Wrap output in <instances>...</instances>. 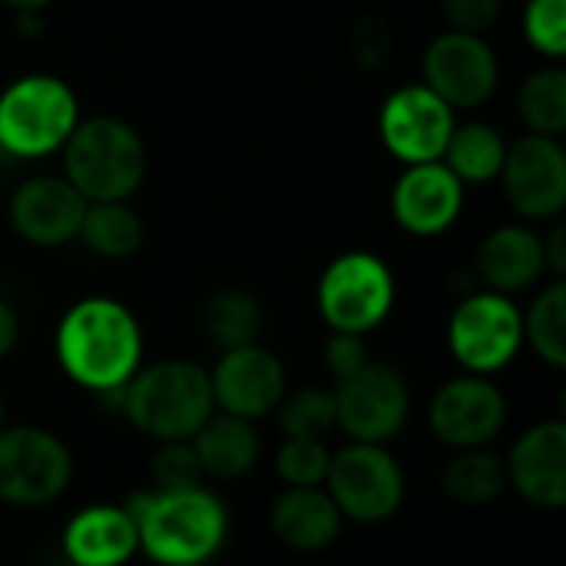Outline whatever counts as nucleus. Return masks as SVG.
Here are the masks:
<instances>
[{
  "instance_id": "f257e3e1",
  "label": "nucleus",
  "mask_w": 566,
  "mask_h": 566,
  "mask_svg": "<svg viewBox=\"0 0 566 566\" xmlns=\"http://www.w3.org/2000/svg\"><path fill=\"white\" fill-rule=\"evenodd\" d=\"M53 352L73 385L103 398L119 391L139 371L143 328L123 302L90 295L70 305L60 318Z\"/></svg>"
},
{
  "instance_id": "f03ea898",
  "label": "nucleus",
  "mask_w": 566,
  "mask_h": 566,
  "mask_svg": "<svg viewBox=\"0 0 566 566\" xmlns=\"http://www.w3.org/2000/svg\"><path fill=\"white\" fill-rule=\"evenodd\" d=\"M139 551L159 566H206L229 537V511L206 484L186 491H136L123 501Z\"/></svg>"
},
{
  "instance_id": "7ed1b4c3",
  "label": "nucleus",
  "mask_w": 566,
  "mask_h": 566,
  "mask_svg": "<svg viewBox=\"0 0 566 566\" xmlns=\"http://www.w3.org/2000/svg\"><path fill=\"white\" fill-rule=\"evenodd\" d=\"M116 401L119 415L156 444L189 441L216 415L209 371L189 358L139 365V371L116 391Z\"/></svg>"
},
{
  "instance_id": "20e7f679",
  "label": "nucleus",
  "mask_w": 566,
  "mask_h": 566,
  "mask_svg": "<svg viewBox=\"0 0 566 566\" xmlns=\"http://www.w3.org/2000/svg\"><path fill=\"white\" fill-rule=\"evenodd\" d=\"M60 153L63 179L86 202H129L149 169L143 136L119 116L80 119Z\"/></svg>"
},
{
  "instance_id": "39448f33",
  "label": "nucleus",
  "mask_w": 566,
  "mask_h": 566,
  "mask_svg": "<svg viewBox=\"0 0 566 566\" xmlns=\"http://www.w3.org/2000/svg\"><path fill=\"white\" fill-rule=\"evenodd\" d=\"M80 123V103L66 80L27 73L0 93V149L17 159L60 153Z\"/></svg>"
},
{
  "instance_id": "423d86ee",
  "label": "nucleus",
  "mask_w": 566,
  "mask_h": 566,
  "mask_svg": "<svg viewBox=\"0 0 566 566\" xmlns=\"http://www.w3.org/2000/svg\"><path fill=\"white\" fill-rule=\"evenodd\" d=\"M395 275L375 252H345L332 259L318 279L315 305L332 332L368 335L395 308Z\"/></svg>"
},
{
  "instance_id": "0eeeda50",
  "label": "nucleus",
  "mask_w": 566,
  "mask_h": 566,
  "mask_svg": "<svg viewBox=\"0 0 566 566\" xmlns=\"http://www.w3.org/2000/svg\"><path fill=\"white\" fill-rule=\"evenodd\" d=\"M325 484L338 514L365 527L391 521L408 494L405 471L388 444L365 441H352L342 451H332Z\"/></svg>"
},
{
  "instance_id": "6e6552de",
  "label": "nucleus",
  "mask_w": 566,
  "mask_h": 566,
  "mask_svg": "<svg viewBox=\"0 0 566 566\" xmlns=\"http://www.w3.org/2000/svg\"><path fill=\"white\" fill-rule=\"evenodd\" d=\"M73 454L46 428L7 424L0 431V501L20 511L46 507L66 494Z\"/></svg>"
},
{
  "instance_id": "1a4fd4ad",
  "label": "nucleus",
  "mask_w": 566,
  "mask_h": 566,
  "mask_svg": "<svg viewBox=\"0 0 566 566\" xmlns=\"http://www.w3.org/2000/svg\"><path fill=\"white\" fill-rule=\"evenodd\" d=\"M448 348L468 375H497L524 348V318L511 295L471 292L448 322Z\"/></svg>"
},
{
  "instance_id": "9d476101",
  "label": "nucleus",
  "mask_w": 566,
  "mask_h": 566,
  "mask_svg": "<svg viewBox=\"0 0 566 566\" xmlns=\"http://www.w3.org/2000/svg\"><path fill=\"white\" fill-rule=\"evenodd\" d=\"M335 428L352 441L391 444L411 418V388L385 361H368L358 375L335 385Z\"/></svg>"
},
{
  "instance_id": "9b49d317",
  "label": "nucleus",
  "mask_w": 566,
  "mask_h": 566,
  "mask_svg": "<svg viewBox=\"0 0 566 566\" xmlns=\"http://www.w3.org/2000/svg\"><path fill=\"white\" fill-rule=\"evenodd\" d=\"M421 83L434 90L454 113L484 106L501 83V60L481 33L444 30L421 60Z\"/></svg>"
},
{
  "instance_id": "f8f14e48",
  "label": "nucleus",
  "mask_w": 566,
  "mask_h": 566,
  "mask_svg": "<svg viewBox=\"0 0 566 566\" xmlns=\"http://www.w3.org/2000/svg\"><path fill=\"white\" fill-rule=\"evenodd\" d=\"M501 186L511 209L527 222H554L566 209V149L557 136L524 133L507 143Z\"/></svg>"
},
{
  "instance_id": "ddd939ff",
  "label": "nucleus",
  "mask_w": 566,
  "mask_h": 566,
  "mask_svg": "<svg viewBox=\"0 0 566 566\" xmlns=\"http://www.w3.org/2000/svg\"><path fill=\"white\" fill-rule=\"evenodd\" d=\"M428 428L451 451L488 448L507 428V398L484 375H458L431 398Z\"/></svg>"
},
{
  "instance_id": "4468645a",
  "label": "nucleus",
  "mask_w": 566,
  "mask_h": 566,
  "mask_svg": "<svg viewBox=\"0 0 566 566\" xmlns=\"http://www.w3.org/2000/svg\"><path fill=\"white\" fill-rule=\"evenodd\" d=\"M458 113L424 83L398 86L378 113V133L385 149L405 166L441 159Z\"/></svg>"
},
{
  "instance_id": "2eb2a0df",
  "label": "nucleus",
  "mask_w": 566,
  "mask_h": 566,
  "mask_svg": "<svg viewBox=\"0 0 566 566\" xmlns=\"http://www.w3.org/2000/svg\"><path fill=\"white\" fill-rule=\"evenodd\" d=\"M216 411L235 415L242 421L269 418L289 391L285 365L275 352L259 342L219 352L216 368L209 371Z\"/></svg>"
},
{
  "instance_id": "dca6fc26",
  "label": "nucleus",
  "mask_w": 566,
  "mask_h": 566,
  "mask_svg": "<svg viewBox=\"0 0 566 566\" xmlns=\"http://www.w3.org/2000/svg\"><path fill=\"white\" fill-rule=\"evenodd\" d=\"M464 209V182L441 163H415L395 179L391 216L395 222L418 239H434L448 232Z\"/></svg>"
},
{
  "instance_id": "f3484780",
  "label": "nucleus",
  "mask_w": 566,
  "mask_h": 566,
  "mask_svg": "<svg viewBox=\"0 0 566 566\" xmlns=\"http://www.w3.org/2000/svg\"><path fill=\"white\" fill-rule=\"evenodd\" d=\"M86 199L63 176H30L10 196V226L13 232L40 249L66 245L80 235Z\"/></svg>"
},
{
  "instance_id": "a211bd4d",
  "label": "nucleus",
  "mask_w": 566,
  "mask_h": 566,
  "mask_svg": "<svg viewBox=\"0 0 566 566\" xmlns=\"http://www.w3.org/2000/svg\"><path fill=\"white\" fill-rule=\"evenodd\" d=\"M507 488H514L527 504L544 511H560L566 504V424L560 418L527 428L511 454Z\"/></svg>"
},
{
  "instance_id": "6ab92c4d",
  "label": "nucleus",
  "mask_w": 566,
  "mask_h": 566,
  "mask_svg": "<svg viewBox=\"0 0 566 566\" xmlns=\"http://www.w3.org/2000/svg\"><path fill=\"white\" fill-rule=\"evenodd\" d=\"M70 566H126L139 554V534L123 504H90L63 527Z\"/></svg>"
},
{
  "instance_id": "aec40b11",
  "label": "nucleus",
  "mask_w": 566,
  "mask_h": 566,
  "mask_svg": "<svg viewBox=\"0 0 566 566\" xmlns=\"http://www.w3.org/2000/svg\"><path fill=\"white\" fill-rule=\"evenodd\" d=\"M474 265L491 292L514 295V292L534 289L547 275L544 239H541V232H534L524 222L497 226L478 245Z\"/></svg>"
},
{
  "instance_id": "412c9836",
  "label": "nucleus",
  "mask_w": 566,
  "mask_h": 566,
  "mask_svg": "<svg viewBox=\"0 0 566 566\" xmlns=\"http://www.w3.org/2000/svg\"><path fill=\"white\" fill-rule=\"evenodd\" d=\"M345 517L325 488H285L269 507V527L279 544L295 554L328 551L342 534Z\"/></svg>"
},
{
  "instance_id": "4be33fe9",
  "label": "nucleus",
  "mask_w": 566,
  "mask_h": 566,
  "mask_svg": "<svg viewBox=\"0 0 566 566\" xmlns=\"http://www.w3.org/2000/svg\"><path fill=\"white\" fill-rule=\"evenodd\" d=\"M189 441L196 448L202 474L216 481H239L262 458V438L255 431V421H242L226 411H216Z\"/></svg>"
},
{
  "instance_id": "5701e85b",
  "label": "nucleus",
  "mask_w": 566,
  "mask_h": 566,
  "mask_svg": "<svg viewBox=\"0 0 566 566\" xmlns=\"http://www.w3.org/2000/svg\"><path fill=\"white\" fill-rule=\"evenodd\" d=\"M199 325L212 348H242L259 342L262 335V305L245 289H219L206 298Z\"/></svg>"
},
{
  "instance_id": "b1692460",
  "label": "nucleus",
  "mask_w": 566,
  "mask_h": 566,
  "mask_svg": "<svg viewBox=\"0 0 566 566\" xmlns=\"http://www.w3.org/2000/svg\"><path fill=\"white\" fill-rule=\"evenodd\" d=\"M441 491L468 507L494 504L507 491V464L491 448L454 451V458L441 471Z\"/></svg>"
},
{
  "instance_id": "393cba45",
  "label": "nucleus",
  "mask_w": 566,
  "mask_h": 566,
  "mask_svg": "<svg viewBox=\"0 0 566 566\" xmlns=\"http://www.w3.org/2000/svg\"><path fill=\"white\" fill-rule=\"evenodd\" d=\"M507 156V139L501 136V129L488 126V123H461L451 129V139L441 153V163L468 186L478 182H491L501 176Z\"/></svg>"
},
{
  "instance_id": "a878e982",
  "label": "nucleus",
  "mask_w": 566,
  "mask_h": 566,
  "mask_svg": "<svg viewBox=\"0 0 566 566\" xmlns=\"http://www.w3.org/2000/svg\"><path fill=\"white\" fill-rule=\"evenodd\" d=\"M143 219L129 202H90L80 235L99 259H129L143 245Z\"/></svg>"
},
{
  "instance_id": "bb28decb",
  "label": "nucleus",
  "mask_w": 566,
  "mask_h": 566,
  "mask_svg": "<svg viewBox=\"0 0 566 566\" xmlns=\"http://www.w3.org/2000/svg\"><path fill=\"white\" fill-rule=\"evenodd\" d=\"M517 116L527 133L557 136L566 133V70L560 63L534 70L517 90Z\"/></svg>"
},
{
  "instance_id": "cd10ccee",
  "label": "nucleus",
  "mask_w": 566,
  "mask_h": 566,
  "mask_svg": "<svg viewBox=\"0 0 566 566\" xmlns=\"http://www.w3.org/2000/svg\"><path fill=\"white\" fill-rule=\"evenodd\" d=\"M524 318V345L534 348V355H541V361H547L551 368H566V285L564 279H554L534 302L527 312H521Z\"/></svg>"
},
{
  "instance_id": "c85d7f7f",
  "label": "nucleus",
  "mask_w": 566,
  "mask_h": 566,
  "mask_svg": "<svg viewBox=\"0 0 566 566\" xmlns=\"http://www.w3.org/2000/svg\"><path fill=\"white\" fill-rule=\"evenodd\" d=\"M275 411H279V428L285 438L325 441L335 431V395L328 388L285 391Z\"/></svg>"
},
{
  "instance_id": "c756f323",
  "label": "nucleus",
  "mask_w": 566,
  "mask_h": 566,
  "mask_svg": "<svg viewBox=\"0 0 566 566\" xmlns=\"http://www.w3.org/2000/svg\"><path fill=\"white\" fill-rule=\"evenodd\" d=\"M332 451L315 438H285L275 451V471L285 488H325Z\"/></svg>"
},
{
  "instance_id": "7c9ffc66",
  "label": "nucleus",
  "mask_w": 566,
  "mask_h": 566,
  "mask_svg": "<svg viewBox=\"0 0 566 566\" xmlns=\"http://www.w3.org/2000/svg\"><path fill=\"white\" fill-rule=\"evenodd\" d=\"M524 36L541 56L560 63L566 56V0H527Z\"/></svg>"
},
{
  "instance_id": "2f4dec72",
  "label": "nucleus",
  "mask_w": 566,
  "mask_h": 566,
  "mask_svg": "<svg viewBox=\"0 0 566 566\" xmlns=\"http://www.w3.org/2000/svg\"><path fill=\"white\" fill-rule=\"evenodd\" d=\"M202 464L196 458L192 441H169L159 444L153 458V491H186L202 484Z\"/></svg>"
},
{
  "instance_id": "473e14b6",
  "label": "nucleus",
  "mask_w": 566,
  "mask_h": 566,
  "mask_svg": "<svg viewBox=\"0 0 566 566\" xmlns=\"http://www.w3.org/2000/svg\"><path fill=\"white\" fill-rule=\"evenodd\" d=\"M368 345L365 335H348V332H332L325 342V368L335 375V381H345L358 375L368 365Z\"/></svg>"
},
{
  "instance_id": "72a5a7b5",
  "label": "nucleus",
  "mask_w": 566,
  "mask_h": 566,
  "mask_svg": "<svg viewBox=\"0 0 566 566\" xmlns=\"http://www.w3.org/2000/svg\"><path fill=\"white\" fill-rule=\"evenodd\" d=\"M504 0H441L444 20L451 30H464V33H488L497 17H501Z\"/></svg>"
},
{
  "instance_id": "f704fd0d",
  "label": "nucleus",
  "mask_w": 566,
  "mask_h": 566,
  "mask_svg": "<svg viewBox=\"0 0 566 566\" xmlns=\"http://www.w3.org/2000/svg\"><path fill=\"white\" fill-rule=\"evenodd\" d=\"M391 53V33L381 20L368 17L352 30V56L361 70H375Z\"/></svg>"
},
{
  "instance_id": "c9c22d12",
  "label": "nucleus",
  "mask_w": 566,
  "mask_h": 566,
  "mask_svg": "<svg viewBox=\"0 0 566 566\" xmlns=\"http://www.w3.org/2000/svg\"><path fill=\"white\" fill-rule=\"evenodd\" d=\"M544 239V265L554 279H564L566 275V229L560 219H554L551 232L541 235Z\"/></svg>"
},
{
  "instance_id": "e433bc0d",
  "label": "nucleus",
  "mask_w": 566,
  "mask_h": 566,
  "mask_svg": "<svg viewBox=\"0 0 566 566\" xmlns=\"http://www.w3.org/2000/svg\"><path fill=\"white\" fill-rule=\"evenodd\" d=\"M17 342H20V318L13 312V305L0 298V361L13 355Z\"/></svg>"
},
{
  "instance_id": "4c0bfd02",
  "label": "nucleus",
  "mask_w": 566,
  "mask_h": 566,
  "mask_svg": "<svg viewBox=\"0 0 566 566\" xmlns=\"http://www.w3.org/2000/svg\"><path fill=\"white\" fill-rule=\"evenodd\" d=\"M0 3L10 7V10L17 13V10H46L53 0H0Z\"/></svg>"
},
{
  "instance_id": "58836bf2",
  "label": "nucleus",
  "mask_w": 566,
  "mask_h": 566,
  "mask_svg": "<svg viewBox=\"0 0 566 566\" xmlns=\"http://www.w3.org/2000/svg\"><path fill=\"white\" fill-rule=\"evenodd\" d=\"M7 428V401H3V395H0V431Z\"/></svg>"
}]
</instances>
